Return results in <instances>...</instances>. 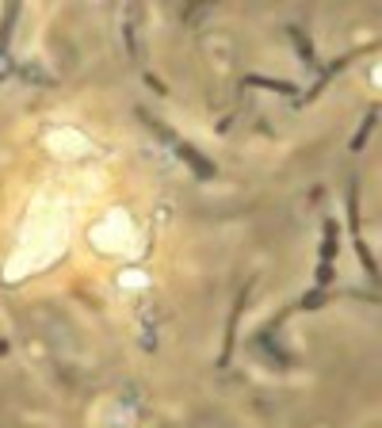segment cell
<instances>
[{
	"label": "cell",
	"instance_id": "obj_6",
	"mask_svg": "<svg viewBox=\"0 0 382 428\" xmlns=\"http://www.w3.org/2000/svg\"><path fill=\"white\" fill-rule=\"evenodd\" d=\"M333 257H337V222H325V241H321V260L325 264H333Z\"/></svg>",
	"mask_w": 382,
	"mask_h": 428
},
{
	"label": "cell",
	"instance_id": "obj_10",
	"mask_svg": "<svg viewBox=\"0 0 382 428\" xmlns=\"http://www.w3.org/2000/svg\"><path fill=\"white\" fill-rule=\"evenodd\" d=\"M325 302H329V294H325V291H310L298 306H302V310H318V306H325Z\"/></svg>",
	"mask_w": 382,
	"mask_h": 428
},
{
	"label": "cell",
	"instance_id": "obj_2",
	"mask_svg": "<svg viewBox=\"0 0 382 428\" xmlns=\"http://www.w3.org/2000/svg\"><path fill=\"white\" fill-rule=\"evenodd\" d=\"M16 16H19V8L16 4H8L4 8V19H0V80L12 73V58H8V38H12V23H16Z\"/></svg>",
	"mask_w": 382,
	"mask_h": 428
},
{
	"label": "cell",
	"instance_id": "obj_8",
	"mask_svg": "<svg viewBox=\"0 0 382 428\" xmlns=\"http://www.w3.org/2000/svg\"><path fill=\"white\" fill-rule=\"evenodd\" d=\"M19 77H23V80H31V84H53V77H46V73L38 69V65H31V62H27V65H19Z\"/></svg>",
	"mask_w": 382,
	"mask_h": 428
},
{
	"label": "cell",
	"instance_id": "obj_11",
	"mask_svg": "<svg viewBox=\"0 0 382 428\" xmlns=\"http://www.w3.org/2000/svg\"><path fill=\"white\" fill-rule=\"evenodd\" d=\"M333 279H337V272H333V264H325V260H321V264H318V283H321V287H329Z\"/></svg>",
	"mask_w": 382,
	"mask_h": 428
},
{
	"label": "cell",
	"instance_id": "obj_1",
	"mask_svg": "<svg viewBox=\"0 0 382 428\" xmlns=\"http://www.w3.org/2000/svg\"><path fill=\"white\" fill-rule=\"evenodd\" d=\"M169 145L180 153V160H184V165H187L191 172H195L199 180H211V176H214V165H211V160H206L199 150H191V145H187V142H180V138H172Z\"/></svg>",
	"mask_w": 382,
	"mask_h": 428
},
{
	"label": "cell",
	"instance_id": "obj_7",
	"mask_svg": "<svg viewBox=\"0 0 382 428\" xmlns=\"http://www.w3.org/2000/svg\"><path fill=\"white\" fill-rule=\"evenodd\" d=\"M287 35H291L294 50L302 54V62H306V65H313V46H310V38H306L302 31H298V27H291V31H287Z\"/></svg>",
	"mask_w": 382,
	"mask_h": 428
},
{
	"label": "cell",
	"instance_id": "obj_4",
	"mask_svg": "<svg viewBox=\"0 0 382 428\" xmlns=\"http://www.w3.org/2000/svg\"><path fill=\"white\" fill-rule=\"evenodd\" d=\"M249 84H252V88H267V92H283V96H298V88H294L291 80H276V77H256V73H252V77H249Z\"/></svg>",
	"mask_w": 382,
	"mask_h": 428
},
{
	"label": "cell",
	"instance_id": "obj_5",
	"mask_svg": "<svg viewBox=\"0 0 382 428\" xmlns=\"http://www.w3.org/2000/svg\"><path fill=\"white\" fill-rule=\"evenodd\" d=\"M374 123H379V111L371 107V111H367V119H363V126H359V134L352 138V142H348V150H352V153H359V150H363V145H367V138H371V126H374Z\"/></svg>",
	"mask_w": 382,
	"mask_h": 428
},
{
	"label": "cell",
	"instance_id": "obj_12",
	"mask_svg": "<svg viewBox=\"0 0 382 428\" xmlns=\"http://www.w3.org/2000/svg\"><path fill=\"white\" fill-rule=\"evenodd\" d=\"M145 84H150V88H153V92H160V96H165V84H160V80H157V77H150V73H145Z\"/></svg>",
	"mask_w": 382,
	"mask_h": 428
},
{
	"label": "cell",
	"instance_id": "obj_9",
	"mask_svg": "<svg viewBox=\"0 0 382 428\" xmlns=\"http://www.w3.org/2000/svg\"><path fill=\"white\" fill-rule=\"evenodd\" d=\"M356 252H359V260H363V268H367V279H374V276H379V264H374L371 249H367V245H363L359 237H356Z\"/></svg>",
	"mask_w": 382,
	"mask_h": 428
},
{
	"label": "cell",
	"instance_id": "obj_3",
	"mask_svg": "<svg viewBox=\"0 0 382 428\" xmlns=\"http://www.w3.org/2000/svg\"><path fill=\"white\" fill-rule=\"evenodd\" d=\"M245 298H249V287L237 294V306H233V313H230V321H226V344H222V364L230 359V352H233V333H237V318H241V310H245Z\"/></svg>",
	"mask_w": 382,
	"mask_h": 428
}]
</instances>
